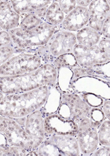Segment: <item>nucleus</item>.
<instances>
[{
	"instance_id": "obj_20",
	"label": "nucleus",
	"mask_w": 110,
	"mask_h": 156,
	"mask_svg": "<svg viewBox=\"0 0 110 156\" xmlns=\"http://www.w3.org/2000/svg\"><path fill=\"white\" fill-rule=\"evenodd\" d=\"M77 44L87 47L97 45L101 38L99 33L88 26L76 32Z\"/></svg>"
},
{
	"instance_id": "obj_36",
	"label": "nucleus",
	"mask_w": 110,
	"mask_h": 156,
	"mask_svg": "<svg viewBox=\"0 0 110 156\" xmlns=\"http://www.w3.org/2000/svg\"><path fill=\"white\" fill-rule=\"evenodd\" d=\"M59 115L66 118L67 119H71V112H70L68 106L64 103L61 102V105L57 112Z\"/></svg>"
},
{
	"instance_id": "obj_5",
	"label": "nucleus",
	"mask_w": 110,
	"mask_h": 156,
	"mask_svg": "<svg viewBox=\"0 0 110 156\" xmlns=\"http://www.w3.org/2000/svg\"><path fill=\"white\" fill-rule=\"evenodd\" d=\"M71 86L74 93L93 94L101 97L103 100H109V82L100 78L81 77L73 81Z\"/></svg>"
},
{
	"instance_id": "obj_30",
	"label": "nucleus",
	"mask_w": 110,
	"mask_h": 156,
	"mask_svg": "<svg viewBox=\"0 0 110 156\" xmlns=\"http://www.w3.org/2000/svg\"><path fill=\"white\" fill-rule=\"evenodd\" d=\"M88 116L92 121L94 126L98 128L99 126L106 119V117L101 108H92Z\"/></svg>"
},
{
	"instance_id": "obj_14",
	"label": "nucleus",
	"mask_w": 110,
	"mask_h": 156,
	"mask_svg": "<svg viewBox=\"0 0 110 156\" xmlns=\"http://www.w3.org/2000/svg\"><path fill=\"white\" fill-rule=\"evenodd\" d=\"M81 155L90 156L98 147L99 141L98 136V128L96 126L78 130L76 135Z\"/></svg>"
},
{
	"instance_id": "obj_10",
	"label": "nucleus",
	"mask_w": 110,
	"mask_h": 156,
	"mask_svg": "<svg viewBox=\"0 0 110 156\" xmlns=\"http://www.w3.org/2000/svg\"><path fill=\"white\" fill-rule=\"evenodd\" d=\"M87 8L89 13L87 26L100 34L103 23L110 16V0H92Z\"/></svg>"
},
{
	"instance_id": "obj_6",
	"label": "nucleus",
	"mask_w": 110,
	"mask_h": 156,
	"mask_svg": "<svg viewBox=\"0 0 110 156\" xmlns=\"http://www.w3.org/2000/svg\"><path fill=\"white\" fill-rule=\"evenodd\" d=\"M76 44V32L60 29L54 34L45 46L50 54L55 59L62 55L73 53Z\"/></svg>"
},
{
	"instance_id": "obj_8",
	"label": "nucleus",
	"mask_w": 110,
	"mask_h": 156,
	"mask_svg": "<svg viewBox=\"0 0 110 156\" xmlns=\"http://www.w3.org/2000/svg\"><path fill=\"white\" fill-rule=\"evenodd\" d=\"M44 118L45 116L41 109L26 116L23 128L28 138L33 143L34 150L36 149L45 139Z\"/></svg>"
},
{
	"instance_id": "obj_21",
	"label": "nucleus",
	"mask_w": 110,
	"mask_h": 156,
	"mask_svg": "<svg viewBox=\"0 0 110 156\" xmlns=\"http://www.w3.org/2000/svg\"><path fill=\"white\" fill-rule=\"evenodd\" d=\"M57 86L62 93H74L71 86L73 72L71 68L62 67L57 69Z\"/></svg>"
},
{
	"instance_id": "obj_31",
	"label": "nucleus",
	"mask_w": 110,
	"mask_h": 156,
	"mask_svg": "<svg viewBox=\"0 0 110 156\" xmlns=\"http://www.w3.org/2000/svg\"><path fill=\"white\" fill-rule=\"evenodd\" d=\"M62 12L66 15L76 7V0H58L57 1Z\"/></svg>"
},
{
	"instance_id": "obj_42",
	"label": "nucleus",
	"mask_w": 110,
	"mask_h": 156,
	"mask_svg": "<svg viewBox=\"0 0 110 156\" xmlns=\"http://www.w3.org/2000/svg\"><path fill=\"white\" fill-rule=\"evenodd\" d=\"M1 30H2V29H1V28H0V31H1Z\"/></svg>"
},
{
	"instance_id": "obj_1",
	"label": "nucleus",
	"mask_w": 110,
	"mask_h": 156,
	"mask_svg": "<svg viewBox=\"0 0 110 156\" xmlns=\"http://www.w3.org/2000/svg\"><path fill=\"white\" fill-rule=\"evenodd\" d=\"M49 86L22 93L4 94L0 90V115L7 118L26 116L41 109L48 96Z\"/></svg>"
},
{
	"instance_id": "obj_37",
	"label": "nucleus",
	"mask_w": 110,
	"mask_h": 156,
	"mask_svg": "<svg viewBox=\"0 0 110 156\" xmlns=\"http://www.w3.org/2000/svg\"><path fill=\"white\" fill-rule=\"evenodd\" d=\"M101 108L106 117V119L109 120L110 119V100H104L103 103L101 106Z\"/></svg>"
},
{
	"instance_id": "obj_25",
	"label": "nucleus",
	"mask_w": 110,
	"mask_h": 156,
	"mask_svg": "<svg viewBox=\"0 0 110 156\" xmlns=\"http://www.w3.org/2000/svg\"><path fill=\"white\" fill-rule=\"evenodd\" d=\"M99 146H110V121L105 119L98 128Z\"/></svg>"
},
{
	"instance_id": "obj_12",
	"label": "nucleus",
	"mask_w": 110,
	"mask_h": 156,
	"mask_svg": "<svg viewBox=\"0 0 110 156\" xmlns=\"http://www.w3.org/2000/svg\"><path fill=\"white\" fill-rule=\"evenodd\" d=\"M61 102L68 106L71 112V119L77 125L80 120L89 115L92 108L76 93H62Z\"/></svg>"
},
{
	"instance_id": "obj_24",
	"label": "nucleus",
	"mask_w": 110,
	"mask_h": 156,
	"mask_svg": "<svg viewBox=\"0 0 110 156\" xmlns=\"http://www.w3.org/2000/svg\"><path fill=\"white\" fill-rule=\"evenodd\" d=\"M36 150L38 156H65L48 139H45Z\"/></svg>"
},
{
	"instance_id": "obj_15",
	"label": "nucleus",
	"mask_w": 110,
	"mask_h": 156,
	"mask_svg": "<svg viewBox=\"0 0 110 156\" xmlns=\"http://www.w3.org/2000/svg\"><path fill=\"white\" fill-rule=\"evenodd\" d=\"M20 15L12 7L9 0L0 2V28L2 30L9 31L18 28Z\"/></svg>"
},
{
	"instance_id": "obj_11",
	"label": "nucleus",
	"mask_w": 110,
	"mask_h": 156,
	"mask_svg": "<svg viewBox=\"0 0 110 156\" xmlns=\"http://www.w3.org/2000/svg\"><path fill=\"white\" fill-rule=\"evenodd\" d=\"M7 126L3 133L9 145L18 146L29 151L34 150L33 143L25 133L24 128L13 119L7 118Z\"/></svg>"
},
{
	"instance_id": "obj_7",
	"label": "nucleus",
	"mask_w": 110,
	"mask_h": 156,
	"mask_svg": "<svg viewBox=\"0 0 110 156\" xmlns=\"http://www.w3.org/2000/svg\"><path fill=\"white\" fill-rule=\"evenodd\" d=\"M78 126L71 119H67L57 113L45 116L44 132L45 139L52 135H70L76 136Z\"/></svg>"
},
{
	"instance_id": "obj_9",
	"label": "nucleus",
	"mask_w": 110,
	"mask_h": 156,
	"mask_svg": "<svg viewBox=\"0 0 110 156\" xmlns=\"http://www.w3.org/2000/svg\"><path fill=\"white\" fill-rule=\"evenodd\" d=\"M78 66L86 67L96 64L110 62V58L107 57L100 51L98 45L87 47L76 44L73 51Z\"/></svg>"
},
{
	"instance_id": "obj_23",
	"label": "nucleus",
	"mask_w": 110,
	"mask_h": 156,
	"mask_svg": "<svg viewBox=\"0 0 110 156\" xmlns=\"http://www.w3.org/2000/svg\"><path fill=\"white\" fill-rule=\"evenodd\" d=\"M44 22V20L38 17L34 12L20 15L18 27L25 30H30Z\"/></svg>"
},
{
	"instance_id": "obj_39",
	"label": "nucleus",
	"mask_w": 110,
	"mask_h": 156,
	"mask_svg": "<svg viewBox=\"0 0 110 156\" xmlns=\"http://www.w3.org/2000/svg\"><path fill=\"white\" fill-rule=\"evenodd\" d=\"M7 126L6 117L0 115V132L3 133Z\"/></svg>"
},
{
	"instance_id": "obj_13",
	"label": "nucleus",
	"mask_w": 110,
	"mask_h": 156,
	"mask_svg": "<svg viewBox=\"0 0 110 156\" xmlns=\"http://www.w3.org/2000/svg\"><path fill=\"white\" fill-rule=\"evenodd\" d=\"M88 22L87 8L76 6L73 10L65 16L60 27L64 30L77 32L84 27L87 26Z\"/></svg>"
},
{
	"instance_id": "obj_16",
	"label": "nucleus",
	"mask_w": 110,
	"mask_h": 156,
	"mask_svg": "<svg viewBox=\"0 0 110 156\" xmlns=\"http://www.w3.org/2000/svg\"><path fill=\"white\" fill-rule=\"evenodd\" d=\"M109 63L110 62H108L106 63L93 65L86 67H80L78 66L73 67L71 69L73 72L72 81L81 77L92 76L100 78V79L109 82Z\"/></svg>"
},
{
	"instance_id": "obj_17",
	"label": "nucleus",
	"mask_w": 110,
	"mask_h": 156,
	"mask_svg": "<svg viewBox=\"0 0 110 156\" xmlns=\"http://www.w3.org/2000/svg\"><path fill=\"white\" fill-rule=\"evenodd\" d=\"M47 139L52 142L65 156L81 155L76 136L52 135Z\"/></svg>"
},
{
	"instance_id": "obj_3",
	"label": "nucleus",
	"mask_w": 110,
	"mask_h": 156,
	"mask_svg": "<svg viewBox=\"0 0 110 156\" xmlns=\"http://www.w3.org/2000/svg\"><path fill=\"white\" fill-rule=\"evenodd\" d=\"M60 29V27H54L44 22L32 30H25L18 27L8 31V33L16 47L30 48L45 45L54 34Z\"/></svg>"
},
{
	"instance_id": "obj_32",
	"label": "nucleus",
	"mask_w": 110,
	"mask_h": 156,
	"mask_svg": "<svg viewBox=\"0 0 110 156\" xmlns=\"http://www.w3.org/2000/svg\"><path fill=\"white\" fill-rule=\"evenodd\" d=\"M97 45L104 55L110 58V39L101 37Z\"/></svg>"
},
{
	"instance_id": "obj_18",
	"label": "nucleus",
	"mask_w": 110,
	"mask_h": 156,
	"mask_svg": "<svg viewBox=\"0 0 110 156\" xmlns=\"http://www.w3.org/2000/svg\"><path fill=\"white\" fill-rule=\"evenodd\" d=\"M14 10L20 15L34 12L37 9L47 6L52 0H9Z\"/></svg>"
},
{
	"instance_id": "obj_41",
	"label": "nucleus",
	"mask_w": 110,
	"mask_h": 156,
	"mask_svg": "<svg viewBox=\"0 0 110 156\" xmlns=\"http://www.w3.org/2000/svg\"><path fill=\"white\" fill-rule=\"evenodd\" d=\"M8 144V143L4 133L2 132H0V145H6Z\"/></svg>"
},
{
	"instance_id": "obj_4",
	"label": "nucleus",
	"mask_w": 110,
	"mask_h": 156,
	"mask_svg": "<svg viewBox=\"0 0 110 156\" xmlns=\"http://www.w3.org/2000/svg\"><path fill=\"white\" fill-rule=\"evenodd\" d=\"M45 65L41 57L23 52L14 54L0 66V76H14L30 73Z\"/></svg>"
},
{
	"instance_id": "obj_43",
	"label": "nucleus",
	"mask_w": 110,
	"mask_h": 156,
	"mask_svg": "<svg viewBox=\"0 0 110 156\" xmlns=\"http://www.w3.org/2000/svg\"><path fill=\"white\" fill-rule=\"evenodd\" d=\"M1 1H2V0H0V2H1Z\"/></svg>"
},
{
	"instance_id": "obj_38",
	"label": "nucleus",
	"mask_w": 110,
	"mask_h": 156,
	"mask_svg": "<svg viewBox=\"0 0 110 156\" xmlns=\"http://www.w3.org/2000/svg\"><path fill=\"white\" fill-rule=\"evenodd\" d=\"M47 6H45V7H42L41 8H39L37 10H35V12H34V13L40 18H41L42 20H44L45 16V13H46V11H47Z\"/></svg>"
},
{
	"instance_id": "obj_35",
	"label": "nucleus",
	"mask_w": 110,
	"mask_h": 156,
	"mask_svg": "<svg viewBox=\"0 0 110 156\" xmlns=\"http://www.w3.org/2000/svg\"><path fill=\"white\" fill-rule=\"evenodd\" d=\"M90 156H110V147L99 146Z\"/></svg>"
},
{
	"instance_id": "obj_28",
	"label": "nucleus",
	"mask_w": 110,
	"mask_h": 156,
	"mask_svg": "<svg viewBox=\"0 0 110 156\" xmlns=\"http://www.w3.org/2000/svg\"><path fill=\"white\" fill-rule=\"evenodd\" d=\"M20 52V48L16 47L15 44L0 48V66L6 62L14 54Z\"/></svg>"
},
{
	"instance_id": "obj_22",
	"label": "nucleus",
	"mask_w": 110,
	"mask_h": 156,
	"mask_svg": "<svg viewBox=\"0 0 110 156\" xmlns=\"http://www.w3.org/2000/svg\"><path fill=\"white\" fill-rule=\"evenodd\" d=\"M66 15L62 12L57 1H52L47 8L44 18V22L48 24L60 27Z\"/></svg>"
},
{
	"instance_id": "obj_19",
	"label": "nucleus",
	"mask_w": 110,
	"mask_h": 156,
	"mask_svg": "<svg viewBox=\"0 0 110 156\" xmlns=\"http://www.w3.org/2000/svg\"><path fill=\"white\" fill-rule=\"evenodd\" d=\"M62 93L57 85L49 86L46 101L41 108L44 116L57 112L61 102Z\"/></svg>"
},
{
	"instance_id": "obj_40",
	"label": "nucleus",
	"mask_w": 110,
	"mask_h": 156,
	"mask_svg": "<svg viewBox=\"0 0 110 156\" xmlns=\"http://www.w3.org/2000/svg\"><path fill=\"white\" fill-rule=\"evenodd\" d=\"M91 2L92 0H76V4L79 6L87 8Z\"/></svg>"
},
{
	"instance_id": "obj_33",
	"label": "nucleus",
	"mask_w": 110,
	"mask_h": 156,
	"mask_svg": "<svg viewBox=\"0 0 110 156\" xmlns=\"http://www.w3.org/2000/svg\"><path fill=\"white\" fill-rule=\"evenodd\" d=\"M13 44L14 43L8 32L5 30L0 31V48Z\"/></svg>"
},
{
	"instance_id": "obj_29",
	"label": "nucleus",
	"mask_w": 110,
	"mask_h": 156,
	"mask_svg": "<svg viewBox=\"0 0 110 156\" xmlns=\"http://www.w3.org/2000/svg\"><path fill=\"white\" fill-rule=\"evenodd\" d=\"M82 100L91 108H101L104 100L101 97L90 93L79 94Z\"/></svg>"
},
{
	"instance_id": "obj_2",
	"label": "nucleus",
	"mask_w": 110,
	"mask_h": 156,
	"mask_svg": "<svg viewBox=\"0 0 110 156\" xmlns=\"http://www.w3.org/2000/svg\"><path fill=\"white\" fill-rule=\"evenodd\" d=\"M57 71L45 64L36 71L14 76H0V90L4 94L28 92L44 86L57 85Z\"/></svg>"
},
{
	"instance_id": "obj_27",
	"label": "nucleus",
	"mask_w": 110,
	"mask_h": 156,
	"mask_svg": "<svg viewBox=\"0 0 110 156\" xmlns=\"http://www.w3.org/2000/svg\"><path fill=\"white\" fill-rule=\"evenodd\" d=\"M29 151L9 144L0 145V156H27Z\"/></svg>"
},
{
	"instance_id": "obj_26",
	"label": "nucleus",
	"mask_w": 110,
	"mask_h": 156,
	"mask_svg": "<svg viewBox=\"0 0 110 156\" xmlns=\"http://www.w3.org/2000/svg\"><path fill=\"white\" fill-rule=\"evenodd\" d=\"M52 65L56 69L62 67H67L72 69L77 66L76 59L73 53L64 54L57 57Z\"/></svg>"
},
{
	"instance_id": "obj_34",
	"label": "nucleus",
	"mask_w": 110,
	"mask_h": 156,
	"mask_svg": "<svg viewBox=\"0 0 110 156\" xmlns=\"http://www.w3.org/2000/svg\"><path fill=\"white\" fill-rule=\"evenodd\" d=\"M102 38L110 39V16H109L103 24L101 33Z\"/></svg>"
}]
</instances>
